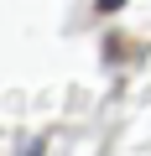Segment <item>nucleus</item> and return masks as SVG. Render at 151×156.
<instances>
[{
    "mask_svg": "<svg viewBox=\"0 0 151 156\" xmlns=\"http://www.w3.org/2000/svg\"><path fill=\"white\" fill-rule=\"evenodd\" d=\"M42 146H47V140H37V146H26V156H42Z\"/></svg>",
    "mask_w": 151,
    "mask_h": 156,
    "instance_id": "obj_1",
    "label": "nucleus"
}]
</instances>
